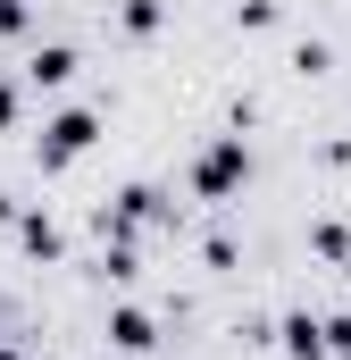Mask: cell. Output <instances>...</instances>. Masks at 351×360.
<instances>
[{
  "mask_svg": "<svg viewBox=\"0 0 351 360\" xmlns=\"http://www.w3.org/2000/svg\"><path fill=\"white\" fill-rule=\"evenodd\" d=\"M343 360H351V352H343Z\"/></svg>",
  "mask_w": 351,
  "mask_h": 360,
  "instance_id": "cell-13",
  "label": "cell"
},
{
  "mask_svg": "<svg viewBox=\"0 0 351 360\" xmlns=\"http://www.w3.org/2000/svg\"><path fill=\"white\" fill-rule=\"evenodd\" d=\"M0 126H17V92L8 84H0Z\"/></svg>",
  "mask_w": 351,
  "mask_h": 360,
  "instance_id": "cell-11",
  "label": "cell"
},
{
  "mask_svg": "<svg viewBox=\"0 0 351 360\" xmlns=\"http://www.w3.org/2000/svg\"><path fill=\"white\" fill-rule=\"evenodd\" d=\"M326 344H335V352H351V310H343V319H326Z\"/></svg>",
  "mask_w": 351,
  "mask_h": 360,
  "instance_id": "cell-9",
  "label": "cell"
},
{
  "mask_svg": "<svg viewBox=\"0 0 351 360\" xmlns=\"http://www.w3.org/2000/svg\"><path fill=\"white\" fill-rule=\"evenodd\" d=\"M92 134H100V117L92 109H59L51 126H42V168H67V160H84Z\"/></svg>",
  "mask_w": 351,
  "mask_h": 360,
  "instance_id": "cell-2",
  "label": "cell"
},
{
  "mask_svg": "<svg viewBox=\"0 0 351 360\" xmlns=\"http://www.w3.org/2000/svg\"><path fill=\"white\" fill-rule=\"evenodd\" d=\"M25 25V0H0V34H17Z\"/></svg>",
  "mask_w": 351,
  "mask_h": 360,
  "instance_id": "cell-10",
  "label": "cell"
},
{
  "mask_svg": "<svg viewBox=\"0 0 351 360\" xmlns=\"http://www.w3.org/2000/svg\"><path fill=\"white\" fill-rule=\"evenodd\" d=\"M0 360H17V352H8V344H0Z\"/></svg>",
  "mask_w": 351,
  "mask_h": 360,
  "instance_id": "cell-12",
  "label": "cell"
},
{
  "mask_svg": "<svg viewBox=\"0 0 351 360\" xmlns=\"http://www.w3.org/2000/svg\"><path fill=\"white\" fill-rule=\"evenodd\" d=\"M284 352H293V360H326L335 344H326V327H318V319H284Z\"/></svg>",
  "mask_w": 351,
  "mask_h": 360,
  "instance_id": "cell-5",
  "label": "cell"
},
{
  "mask_svg": "<svg viewBox=\"0 0 351 360\" xmlns=\"http://www.w3.org/2000/svg\"><path fill=\"white\" fill-rule=\"evenodd\" d=\"M25 76H34V84H42V92H59V84H67V76H76V51H67V42H42Z\"/></svg>",
  "mask_w": 351,
  "mask_h": 360,
  "instance_id": "cell-4",
  "label": "cell"
},
{
  "mask_svg": "<svg viewBox=\"0 0 351 360\" xmlns=\"http://www.w3.org/2000/svg\"><path fill=\"white\" fill-rule=\"evenodd\" d=\"M310 243H318V252H326V260H351V235H343V226H318V235H310Z\"/></svg>",
  "mask_w": 351,
  "mask_h": 360,
  "instance_id": "cell-8",
  "label": "cell"
},
{
  "mask_svg": "<svg viewBox=\"0 0 351 360\" xmlns=\"http://www.w3.org/2000/svg\"><path fill=\"white\" fill-rule=\"evenodd\" d=\"M126 34H159V0H126Z\"/></svg>",
  "mask_w": 351,
  "mask_h": 360,
  "instance_id": "cell-7",
  "label": "cell"
},
{
  "mask_svg": "<svg viewBox=\"0 0 351 360\" xmlns=\"http://www.w3.org/2000/svg\"><path fill=\"white\" fill-rule=\"evenodd\" d=\"M243 176H251V143H243V134H218V143L192 160V193H201V201H226Z\"/></svg>",
  "mask_w": 351,
  "mask_h": 360,
  "instance_id": "cell-1",
  "label": "cell"
},
{
  "mask_svg": "<svg viewBox=\"0 0 351 360\" xmlns=\"http://www.w3.org/2000/svg\"><path fill=\"white\" fill-rule=\"evenodd\" d=\"M109 344H117V352H151V344H159L151 310H134V302H126V310H109Z\"/></svg>",
  "mask_w": 351,
  "mask_h": 360,
  "instance_id": "cell-3",
  "label": "cell"
},
{
  "mask_svg": "<svg viewBox=\"0 0 351 360\" xmlns=\"http://www.w3.org/2000/svg\"><path fill=\"white\" fill-rule=\"evenodd\" d=\"M25 252H42V260H51V252H59V226H51V218H25Z\"/></svg>",
  "mask_w": 351,
  "mask_h": 360,
  "instance_id": "cell-6",
  "label": "cell"
}]
</instances>
